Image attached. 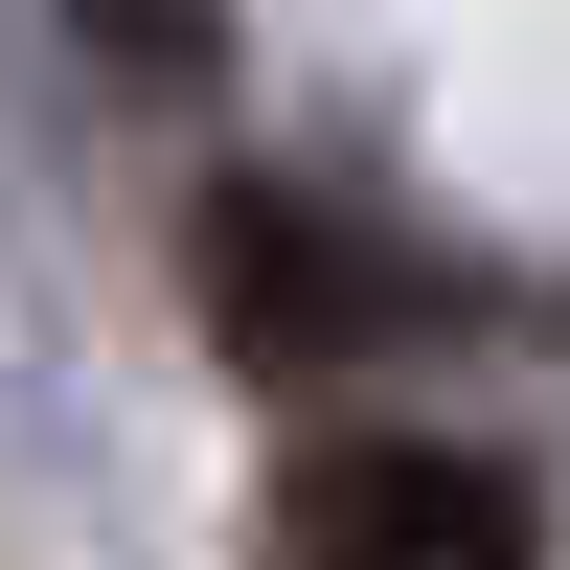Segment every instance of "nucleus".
<instances>
[{
  "label": "nucleus",
  "mask_w": 570,
  "mask_h": 570,
  "mask_svg": "<svg viewBox=\"0 0 570 570\" xmlns=\"http://www.w3.org/2000/svg\"><path fill=\"white\" fill-rule=\"evenodd\" d=\"M206 297L252 320V343H297V365H320V343H343V320H389L411 274H365V252H343V228H320V206H228V228H206Z\"/></svg>",
  "instance_id": "obj_2"
},
{
  "label": "nucleus",
  "mask_w": 570,
  "mask_h": 570,
  "mask_svg": "<svg viewBox=\"0 0 570 570\" xmlns=\"http://www.w3.org/2000/svg\"><path fill=\"white\" fill-rule=\"evenodd\" d=\"M252 570H548V502L456 434H320L252 502Z\"/></svg>",
  "instance_id": "obj_1"
},
{
  "label": "nucleus",
  "mask_w": 570,
  "mask_h": 570,
  "mask_svg": "<svg viewBox=\"0 0 570 570\" xmlns=\"http://www.w3.org/2000/svg\"><path fill=\"white\" fill-rule=\"evenodd\" d=\"M115 46L137 69H206V0H115Z\"/></svg>",
  "instance_id": "obj_3"
}]
</instances>
